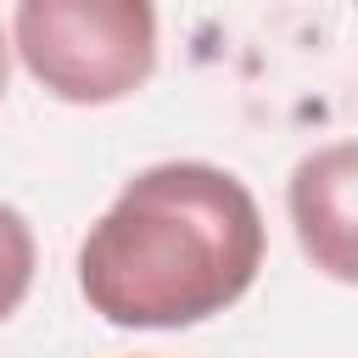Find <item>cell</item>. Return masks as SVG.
Masks as SVG:
<instances>
[{
    "label": "cell",
    "mask_w": 358,
    "mask_h": 358,
    "mask_svg": "<svg viewBox=\"0 0 358 358\" xmlns=\"http://www.w3.org/2000/svg\"><path fill=\"white\" fill-rule=\"evenodd\" d=\"M11 45H6V34H0V95H6V73H11V56H6Z\"/></svg>",
    "instance_id": "5"
},
{
    "label": "cell",
    "mask_w": 358,
    "mask_h": 358,
    "mask_svg": "<svg viewBox=\"0 0 358 358\" xmlns=\"http://www.w3.org/2000/svg\"><path fill=\"white\" fill-rule=\"evenodd\" d=\"M34 263H39V246H34L28 218L0 201V324L22 308V296L34 285Z\"/></svg>",
    "instance_id": "4"
},
{
    "label": "cell",
    "mask_w": 358,
    "mask_h": 358,
    "mask_svg": "<svg viewBox=\"0 0 358 358\" xmlns=\"http://www.w3.org/2000/svg\"><path fill=\"white\" fill-rule=\"evenodd\" d=\"M11 45L56 101L106 106L151 78L157 11L140 0H22Z\"/></svg>",
    "instance_id": "2"
},
{
    "label": "cell",
    "mask_w": 358,
    "mask_h": 358,
    "mask_svg": "<svg viewBox=\"0 0 358 358\" xmlns=\"http://www.w3.org/2000/svg\"><path fill=\"white\" fill-rule=\"evenodd\" d=\"M263 268L257 196L213 162L140 168L78 246L90 313L123 330H185L235 308Z\"/></svg>",
    "instance_id": "1"
},
{
    "label": "cell",
    "mask_w": 358,
    "mask_h": 358,
    "mask_svg": "<svg viewBox=\"0 0 358 358\" xmlns=\"http://www.w3.org/2000/svg\"><path fill=\"white\" fill-rule=\"evenodd\" d=\"M291 224L302 252L330 274V280H358V252H352V145L336 140L313 157L296 162L291 173Z\"/></svg>",
    "instance_id": "3"
}]
</instances>
